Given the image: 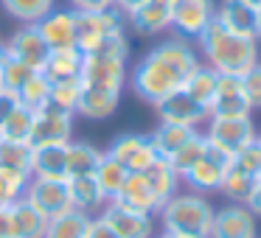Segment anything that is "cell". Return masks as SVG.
I'll use <instances>...</instances> for the list:
<instances>
[{"instance_id":"38","label":"cell","mask_w":261,"mask_h":238,"mask_svg":"<svg viewBox=\"0 0 261 238\" xmlns=\"http://www.w3.org/2000/svg\"><path fill=\"white\" fill-rule=\"evenodd\" d=\"M205 152H208V140H205L202 129H197V132H194V135H191V137H188V140H186V146H182L180 152H177L174 157L169 160V163L174 165V171H177V174L182 176V174H186V171L191 168L194 163H197L199 157H202Z\"/></svg>"},{"instance_id":"39","label":"cell","mask_w":261,"mask_h":238,"mask_svg":"<svg viewBox=\"0 0 261 238\" xmlns=\"http://www.w3.org/2000/svg\"><path fill=\"white\" fill-rule=\"evenodd\" d=\"M31 154H34L31 143H0V163L3 165H12V168L31 174Z\"/></svg>"},{"instance_id":"2","label":"cell","mask_w":261,"mask_h":238,"mask_svg":"<svg viewBox=\"0 0 261 238\" xmlns=\"http://www.w3.org/2000/svg\"><path fill=\"white\" fill-rule=\"evenodd\" d=\"M197 51L208 68L227 76H244L261 62V42L255 37H242L214 23L197 37Z\"/></svg>"},{"instance_id":"48","label":"cell","mask_w":261,"mask_h":238,"mask_svg":"<svg viewBox=\"0 0 261 238\" xmlns=\"http://www.w3.org/2000/svg\"><path fill=\"white\" fill-rule=\"evenodd\" d=\"M247 207L253 210V216H255V219H261V182L255 185V191L250 193V199H247Z\"/></svg>"},{"instance_id":"35","label":"cell","mask_w":261,"mask_h":238,"mask_svg":"<svg viewBox=\"0 0 261 238\" xmlns=\"http://www.w3.org/2000/svg\"><path fill=\"white\" fill-rule=\"evenodd\" d=\"M31 124H34V112H29L25 107L17 104L0 126V143H29Z\"/></svg>"},{"instance_id":"31","label":"cell","mask_w":261,"mask_h":238,"mask_svg":"<svg viewBox=\"0 0 261 238\" xmlns=\"http://www.w3.org/2000/svg\"><path fill=\"white\" fill-rule=\"evenodd\" d=\"M93 176H96L98 188L104 191L107 202H113V199L121 193V188H124L129 171H126L124 165L118 163V160H113L107 152H104V157H101V163H98V168H96V174H93Z\"/></svg>"},{"instance_id":"9","label":"cell","mask_w":261,"mask_h":238,"mask_svg":"<svg viewBox=\"0 0 261 238\" xmlns=\"http://www.w3.org/2000/svg\"><path fill=\"white\" fill-rule=\"evenodd\" d=\"M227 168H230V157L216 152L214 146H208V152L182 174V185H188V191H197V193L208 196V193L219 191Z\"/></svg>"},{"instance_id":"52","label":"cell","mask_w":261,"mask_h":238,"mask_svg":"<svg viewBox=\"0 0 261 238\" xmlns=\"http://www.w3.org/2000/svg\"><path fill=\"white\" fill-rule=\"evenodd\" d=\"M244 3H247L253 12H261V0H244Z\"/></svg>"},{"instance_id":"25","label":"cell","mask_w":261,"mask_h":238,"mask_svg":"<svg viewBox=\"0 0 261 238\" xmlns=\"http://www.w3.org/2000/svg\"><path fill=\"white\" fill-rule=\"evenodd\" d=\"M90 219L93 216L70 207V210H65V213H59V216H54V219L45 221V232H42V238H85Z\"/></svg>"},{"instance_id":"6","label":"cell","mask_w":261,"mask_h":238,"mask_svg":"<svg viewBox=\"0 0 261 238\" xmlns=\"http://www.w3.org/2000/svg\"><path fill=\"white\" fill-rule=\"evenodd\" d=\"M255 124L250 115H244V118H216V115H211L208 121H205V140H208V146H214L216 152L227 154V157H233L236 152H242L244 146H250V143H255Z\"/></svg>"},{"instance_id":"49","label":"cell","mask_w":261,"mask_h":238,"mask_svg":"<svg viewBox=\"0 0 261 238\" xmlns=\"http://www.w3.org/2000/svg\"><path fill=\"white\" fill-rule=\"evenodd\" d=\"M154 238H199V235H186V232H171V230H158Z\"/></svg>"},{"instance_id":"7","label":"cell","mask_w":261,"mask_h":238,"mask_svg":"<svg viewBox=\"0 0 261 238\" xmlns=\"http://www.w3.org/2000/svg\"><path fill=\"white\" fill-rule=\"evenodd\" d=\"M25 202L42 216V219H54V216L70 210V188L68 180H51V176H31L29 188H25Z\"/></svg>"},{"instance_id":"37","label":"cell","mask_w":261,"mask_h":238,"mask_svg":"<svg viewBox=\"0 0 261 238\" xmlns=\"http://www.w3.org/2000/svg\"><path fill=\"white\" fill-rule=\"evenodd\" d=\"M82 98V79H65V81H51V96H48V107H57L62 112L76 115Z\"/></svg>"},{"instance_id":"34","label":"cell","mask_w":261,"mask_h":238,"mask_svg":"<svg viewBox=\"0 0 261 238\" xmlns=\"http://www.w3.org/2000/svg\"><path fill=\"white\" fill-rule=\"evenodd\" d=\"M12 216H14V232H17V238H42L48 219H42L25 199L12 202Z\"/></svg>"},{"instance_id":"20","label":"cell","mask_w":261,"mask_h":238,"mask_svg":"<svg viewBox=\"0 0 261 238\" xmlns=\"http://www.w3.org/2000/svg\"><path fill=\"white\" fill-rule=\"evenodd\" d=\"M118 104H121V93L82 84V98H79V107H76V115H82L87 121H107L113 118Z\"/></svg>"},{"instance_id":"41","label":"cell","mask_w":261,"mask_h":238,"mask_svg":"<svg viewBox=\"0 0 261 238\" xmlns=\"http://www.w3.org/2000/svg\"><path fill=\"white\" fill-rule=\"evenodd\" d=\"M230 165L258 180V176H261V146H258V143H250V146H244L242 152H236V154L230 157Z\"/></svg>"},{"instance_id":"51","label":"cell","mask_w":261,"mask_h":238,"mask_svg":"<svg viewBox=\"0 0 261 238\" xmlns=\"http://www.w3.org/2000/svg\"><path fill=\"white\" fill-rule=\"evenodd\" d=\"M255 37H258V42H261V12H255Z\"/></svg>"},{"instance_id":"1","label":"cell","mask_w":261,"mask_h":238,"mask_svg":"<svg viewBox=\"0 0 261 238\" xmlns=\"http://www.w3.org/2000/svg\"><path fill=\"white\" fill-rule=\"evenodd\" d=\"M202 65V56L197 51V42L186 40V37H166L154 48H149L146 56L129 70V81L138 98L146 104H160L166 96L177 93L182 81Z\"/></svg>"},{"instance_id":"17","label":"cell","mask_w":261,"mask_h":238,"mask_svg":"<svg viewBox=\"0 0 261 238\" xmlns=\"http://www.w3.org/2000/svg\"><path fill=\"white\" fill-rule=\"evenodd\" d=\"M37 31L51 51L76 48V12L73 9H51L37 23Z\"/></svg>"},{"instance_id":"46","label":"cell","mask_w":261,"mask_h":238,"mask_svg":"<svg viewBox=\"0 0 261 238\" xmlns=\"http://www.w3.org/2000/svg\"><path fill=\"white\" fill-rule=\"evenodd\" d=\"M17 107V98L12 96V93H0V126H3V121L9 118V112Z\"/></svg>"},{"instance_id":"30","label":"cell","mask_w":261,"mask_h":238,"mask_svg":"<svg viewBox=\"0 0 261 238\" xmlns=\"http://www.w3.org/2000/svg\"><path fill=\"white\" fill-rule=\"evenodd\" d=\"M9 17L23 25H37L51 9H57V0H0Z\"/></svg>"},{"instance_id":"50","label":"cell","mask_w":261,"mask_h":238,"mask_svg":"<svg viewBox=\"0 0 261 238\" xmlns=\"http://www.w3.org/2000/svg\"><path fill=\"white\" fill-rule=\"evenodd\" d=\"M6 59H9V53H6V45L0 42V68H3V62H6ZM0 93H3V87H0Z\"/></svg>"},{"instance_id":"29","label":"cell","mask_w":261,"mask_h":238,"mask_svg":"<svg viewBox=\"0 0 261 238\" xmlns=\"http://www.w3.org/2000/svg\"><path fill=\"white\" fill-rule=\"evenodd\" d=\"M216 81H219V73L202 62L186 81H182V93H186L188 98H194L199 107L211 109V101H214V93H216Z\"/></svg>"},{"instance_id":"33","label":"cell","mask_w":261,"mask_h":238,"mask_svg":"<svg viewBox=\"0 0 261 238\" xmlns=\"http://www.w3.org/2000/svg\"><path fill=\"white\" fill-rule=\"evenodd\" d=\"M255 185H258L255 176H250V174H244V171H239L230 165L225 180H222V185H219V193L233 204H247V199H250V193L255 191Z\"/></svg>"},{"instance_id":"4","label":"cell","mask_w":261,"mask_h":238,"mask_svg":"<svg viewBox=\"0 0 261 238\" xmlns=\"http://www.w3.org/2000/svg\"><path fill=\"white\" fill-rule=\"evenodd\" d=\"M214 213H216V207L211 204V199L205 193L177 191L158 210V224H160V230L208 238L211 224H214Z\"/></svg>"},{"instance_id":"32","label":"cell","mask_w":261,"mask_h":238,"mask_svg":"<svg viewBox=\"0 0 261 238\" xmlns=\"http://www.w3.org/2000/svg\"><path fill=\"white\" fill-rule=\"evenodd\" d=\"M48 96H51V81L45 79V73H31L14 98L29 112H40V109L48 107Z\"/></svg>"},{"instance_id":"47","label":"cell","mask_w":261,"mask_h":238,"mask_svg":"<svg viewBox=\"0 0 261 238\" xmlns=\"http://www.w3.org/2000/svg\"><path fill=\"white\" fill-rule=\"evenodd\" d=\"M143 3H146V0H115V9H118L124 17H129V14L135 12L138 6H143Z\"/></svg>"},{"instance_id":"14","label":"cell","mask_w":261,"mask_h":238,"mask_svg":"<svg viewBox=\"0 0 261 238\" xmlns=\"http://www.w3.org/2000/svg\"><path fill=\"white\" fill-rule=\"evenodd\" d=\"M208 238H258V219L247 204L227 202L225 207H216Z\"/></svg>"},{"instance_id":"22","label":"cell","mask_w":261,"mask_h":238,"mask_svg":"<svg viewBox=\"0 0 261 238\" xmlns=\"http://www.w3.org/2000/svg\"><path fill=\"white\" fill-rule=\"evenodd\" d=\"M68 188H70V204L87 216H98L107 204V196L98 188L96 176H70Z\"/></svg>"},{"instance_id":"36","label":"cell","mask_w":261,"mask_h":238,"mask_svg":"<svg viewBox=\"0 0 261 238\" xmlns=\"http://www.w3.org/2000/svg\"><path fill=\"white\" fill-rule=\"evenodd\" d=\"M29 182H31L29 171H20V168H12V165L0 163V204L20 202L25 196Z\"/></svg>"},{"instance_id":"11","label":"cell","mask_w":261,"mask_h":238,"mask_svg":"<svg viewBox=\"0 0 261 238\" xmlns=\"http://www.w3.org/2000/svg\"><path fill=\"white\" fill-rule=\"evenodd\" d=\"M98 216L118 232V238H154L158 232V216L129 210L118 202H107Z\"/></svg>"},{"instance_id":"27","label":"cell","mask_w":261,"mask_h":238,"mask_svg":"<svg viewBox=\"0 0 261 238\" xmlns=\"http://www.w3.org/2000/svg\"><path fill=\"white\" fill-rule=\"evenodd\" d=\"M48 81H65V79H79L82 73V51L79 48H62V51H51L48 62L42 68Z\"/></svg>"},{"instance_id":"21","label":"cell","mask_w":261,"mask_h":238,"mask_svg":"<svg viewBox=\"0 0 261 238\" xmlns=\"http://www.w3.org/2000/svg\"><path fill=\"white\" fill-rule=\"evenodd\" d=\"M216 23L225 25L227 31L242 37H255V12L244 0H219L216 3ZM258 40V37H255Z\"/></svg>"},{"instance_id":"54","label":"cell","mask_w":261,"mask_h":238,"mask_svg":"<svg viewBox=\"0 0 261 238\" xmlns=\"http://www.w3.org/2000/svg\"><path fill=\"white\" fill-rule=\"evenodd\" d=\"M258 182H261V176H258Z\"/></svg>"},{"instance_id":"13","label":"cell","mask_w":261,"mask_h":238,"mask_svg":"<svg viewBox=\"0 0 261 238\" xmlns=\"http://www.w3.org/2000/svg\"><path fill=\"white\" fill-rule=\"evenodd\" d=\"M107 154L113 160H118L129 174H141L149 165L158 160V152H154L149 135H135V132H126V135H118L113 143H110Z\"/></svg>"},{"instance_id":"12","label":"cell","mask_w":261,"mask_h":238,"mask_svg":"<svg viewBox=\"0 0 261 238\" xmlns=\"http://www.w3.org/2000/svg\"><path fill=\"white\" fill-rule=\"evenodd\" d=\"M3 45H6L9 59H17L20 65H25V68L34 70V73H42V68H45V62H48V53H51V48H48L45 40L40 37L37 25H20Z\"/></svg>"},{"instance_id":"45","label":"cell","mask_w":261,"mask_h":238,"mask_svg":"<svg viewBox=\"0 0 261 238\" xmlns=\"http://www.w3.org/2000/svg\"><path fill=\"white\" fill-rule=\"evenodd\" d=\"M0 238H17V232H14L12 204H0Z\"/></svg>"},{"instance_id":"43","label":"cell","mask_w":261,"mask_h":238,"mask_svg":"<svg viewBox=\"0 0 261 238\" xmlns=\"http://www.w3.org/2000/svg\"><path fill=\"white\" fill-rule=\"evenodd\" d=\"M68 9H73V12H107V9H115V0H68Z\"/></svg>"},{"instance_id":"24","label":"cell","mask_w":261,"mask_h":238,"mask_svg":"<svg viewBox=\"0 0 261 238\" xmlns=\"http://www.w3.org/2000/svg\"><path fill=\"white\" fill-rule=\"evenodd\" d=\"M104 152L93 143H85V140H70L68 143V180L70 176H93L101 163Z\"/></svg>"},{"instance_id":"15","label":"cell","mask_w":261,"mask_h":238,"mask_svg":"<svg viewBox=\"0 0 261 238\" xmlns=\"http://www.w3.org/2000/svg\"><path fill=\"white\" fill-rule=\"evenodd\" d=\"M154 109H158L160 124H177V126H188V129H199L211 118L208 109L199 107L194 98H188L182 93V87L177 93H171V96H166L160 104H154Z\"/></svg>"},{"instance_id":"23","label":"cell","mask_w":261,"mask_h":238,"mask_svg":"<svg viewBox=\"0 0 261 238\" xmlns=\"http://www.w3.org/2000/svg\"><path fill=\"white\" fill-rule=\"evenodd\" d=\"M68 143L62 146H34L31 154V176H51L68 180Z\"/></svg>"},{"instance_id":"26","label":"cell","mask_w":261,"mask_h":238,"mask_svg":"<svg viewBox=\"0 0 261 238\" xmlns=\"http://www.w3.org/2000/svg\"><path fill=\"white\" fill-rule=\"evenodd\" d=\"M141 174H146V180H149V185H152V191L158 193L160 204H163L166 199L174 196V193L180 191V185H182V176L177 174L174 165H171L169 160H163V157H158L146 171H141Z\"/></svg>"},{"instance_id":"42","label":"cell","mask_w":261,"mask_h":238,"mask_svg":"<svg viewBox=\"0 0 261 238\" xmlns=\"http://www.w3.org/2000/svg\"><path fill=\"white\" fill-rule=\"evenodd\" d=\"M242 87H244V96H247L250 107L261 109V62L242 76Z\"/></svg>"},{"instance_id":"44","label":"cell","mask_w":261,"mask_h":238,"mask_svg":"<svg viewBox=\"0 0 261 238\" xmlns=\"http://www.w3.org/2000/svg\"><path fill=\"white\" fill-rule=\"evenodd\" d=\"M85 238H118V232H115L101 216H93L90 224H87V235Z\"/></svg>"},{"instance_id":"5","label":"cell","mask_w":261,"mask_h":238,"mask_svg":"<svg viewBox=\"0 0 261 238\" xmlns=\"http://www.w3.org/2000/svg\"><path fill=\"white\" fill-rule=\"evenodd\" d=\"M124 31H126V17L118 9H107V12H76V48L82 53H93L110 37L124 34Z\"/></svg>"},{"instance_id":"19","label":"cell","mask_w":261,"mask_h":238,"mask_svg":"<svg viewBox=\"0 0 261 238\" xmlns=\"http://www.w3.org/2000/svg\"><path fill=\"white\" fill-rule=\"evenodd\" d=\"M126 20H129V25L138 31V34L158 37V34L171 31V6L158 3V0H146V3L138 6Z\"/></svg>"},{"instance_id":"40","label":"cell","mask_w":261,"mask_h":238,"mask_svg":"<svg viewBox=\"0 0 261 238\" xmlns=\"http://www.w3.org/2000/svg\"><path fill=\"white\" fill-rule=\"evenodd\" d=\"M31 73H34V70H29L25 65H20L17 59H6L3 68H0V87H3V93L17 96V90L25 84V79H29Z\"/></svg>"},{"instance_id":"53","label":"cell","mask_w":261,"mask_h":238,"mask_svg":"<svg viewBox=\"0 0 261 238\" xmlns=\"http://www.w3.org/2000/svg\"><path fill=\"white\" fill-rule=\"evenodd\" d=\"M255 143H258V146H261V129L255 132Z\"/></svg>"},{"instance_id":"8","label":"cell","mask_w":261,"mask_h":238,"mask_svg":"<svg viewBox=\"0 0 261 238\" xmlns=\"http://www.w3.org/2000/svg\"><path fill=\"white\" fill-rule=\"evenodd\" d=\"M216 17V0H174L171 31L186 40H197Z\"/></svg>"},{"instance_id":"3","label":"cell","mask_w":261,"mask_h":238,"mask_svg":"<svg viewBox=\"0 0 261 238\" xmlns=\"http://www.w3.org/2000/svg\"><path fill=\"white\" fill-rule=\"evenodd\" d=\"M129 37L124 31V34L110 37L93 53H82V84L124 93L126 81H129Z\"/></svg>"},{"instance_id":"16","label":"cell","mask_w":261,"mask_h":238,"mask_svg":"<svg viewBox=\"0 0 261 238\" xmlns=\"http://www.w3.org/2000/svg\"><path fill=\"white\" fill-rule=\"evenodd\" d=\"M208 112L216 115V118H244V115H253V107H250L247 96H244V87H242V76L219 73L216 93H214V101H211Z\"/></svg>"},{"instance_id":"18","label":"cell","mask_w":261,"mask_h":238,"mask_svg":"<svg viewBox=\"0 0 261 238\" xmlns=\"http://www.w3.org/2000/svg\"><path fill=\"white\" fill-rule=\"evenodd\" d=\"M113 202L124 204V207L129 210H141V213H152L158 216V210L163 207L158 199V193L152 191V185H149L146 174H129L124 182V188H121V193L113 199Z\"/></svg>"},{"instance_id":"10","label":"cell","mask_w":261,"mask_h":238,"mask_svg":"<svg viewBox=\"0 0 261 238\" xmlns=\"http://www.w3.org/2000/svg\"><path fill=\"white\" fill-rule=\"evenodd\" d=\"M73 118L76 115L62 112L57 107H45L34 112V124H31V146H62V143L73 140Z\"/></svg>"},{"instance_id":"28","label":"cell","mask_w":261,"mask_h":238,"mask_svg":"<svg viewBox=\"0 0 261 238\" xmlns=\"http://www.w3.org/2000/svg\"><path fill=\"white\" fill-rule=\"evenodd\" d=\"M194 132H197V129L177 126V124H160V121H158V129L149 135V140H152V146H154V152H158V157L171 160L182 146H186V140L194 135Z\"/></svg>"}]
</instances>
